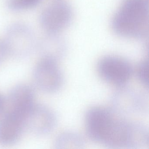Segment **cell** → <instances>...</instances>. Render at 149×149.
<instances>
[{"label": "cell", "mask_w": 149, "mask_h": 149, "mask_svg": "<svg viewBox=\"0 0 149 149\" xmlns=\"http://www.w3.org/2000/svg\"><path fill=\"white\" fill-rule=\"evenodd\" d=\"M148 24L145 0H123L112 17L111 28L117 35L134 39L145 34Z\"/></svg>", "instance_id": "obj_2"}, {"label": "cell", "mask_w": 149, "mask_h": 149, "mask_svg": "<svg viewBox=\"0 0 149 149\" xmlns=\"http://www.w3.org/2000/svg\"><path fill=\"white\" fill-rule=\"evenodd\" d=\"M41 0H6L8 8L15 11L29 10L39 5Z\"/></svg>", "instance_id": "obj_10"}, {"label": "cell", "mask_w": 149, "mask_h": 149, "mask_svg": "<svg viewBox=\"0 0 149 149\" xmlns=\"http://www.w3.org/2000/svg\"><path fill=\"white\" fill-rule=\"evenodd\" d=\"M2 38L11 57L27 55L35 49L37 40L32 28L20 22L9 25Z\"/></svg>", "instance_id": "obj_3"}, {"label": "cell", "mask_w": 149, "mask_h": 149, "mask_svg": "<svg viewBox=\"0 0 149 149\" xmlns=\"http://www.w3.org/2000/svg\"><path fill=\"white\" fill-rule=\"evenodd\" d=\"M89 135L99 142L112 145L125 144L130 139L128 125L110 110L94 107L88 111L85 119Z\"/></svg>", "instance_id": "obj_1"}, {"label": "cell", "mask_w": 149, "mask_h": 149, "mask_svg": "<svg viewBox=\"0 0 149 149\" xmlns=\"http://www.w3.org/2000/svg\"><path fill=\"white\" fill-rule=\"evenodd\" d=\"M35 86L43 92L51 93L59 89L62 83V76L56 59L39 56L33 71Z\"/></svg>", "instance_id": "obj_5"}, {"label": "cell", "mask_w": 149, "mask_h": 149, "mask_svg": "<svg viewBox=\"0 0 149 149\" xmlns=\"http://www.w3.org/2000/svg\"><path fill=\"white\" fill-rule=\"evenodd\" d=\"M71 17L72 12L68 5L57 1L42 9L39 15V24L45 33L57 35L67 27Z\"/></svg>", "instance_id": "obj_4"}, {"label": "cell", "mask_w": 149, "mask_h": 149, "mask_svg": "<svg viewBox=\"0 0 149 149\" xmlns=\"http://www.w3.org/2000/svg\"><path fill=\"white\" fill-rule=\"evenodd\" d=\"M25 128V122L20 117L5 110L0 115V144L10 145L20 137Z\"/></svg>", "instance_id": "obj_9"}, {"label": "cell", "mask_w": 149, "mask_h": 149, "mask_svg": "<svg viewBox=\"0 0 149 149\" xmlns=\"http://www.w3.org/2000/svg\"><path fill=\"white\" fill-rule=\"evenodd\" d=\"M149 68L148 64L146 63H143L139 65L138 70V73L140 78L142 79L144 82H148L149 80V73H148Z\"/></svg>", "instance_id": "obj_12"}, {"label": "cell", "mask_w": 149, "mask_h": 149, "mask_svg": "<svg viewBox=\"0 0 149 149\" xmlns=\"http://www.w3.org/2000/svg\"><path fill=\"white\" fill-rule=\"evenodd\" d=\"M54 115L45 105L35 104L25 120V128L37 135H44L51 130L54 125Z\"/></svg>", "instance_id": "obj_8"}, {"label": "cell", "mask_w": 149, "mask_h": 149, "mask_svg": "<svg viewBox=\"0 0 149 149\" xmlns=\"http://www.w3.org/2000/svg\"><path fill=\"white\" fill-rule=\"evenodd\" d=\"M11 57L8 49L2 37H0V65Z\"/></svg>", "instance_id": "obj_11"}, {"label": "cell", "mask_w": 149, "mask_h": 149, "mask_svg": "<svg viewBox=\"0 0 149 149\" xmlns=\"http://www.w3.org/2000/svg\"><path fill=\"white\" fill-rule=\"evenodd\" d=\"M6 106V98L0 93V115L5 111Z\"/></svg>", "instance_id": "obj_13"}, {"label": "cell", "mask_w": 149, "mask_h": 149, "mask_svg": "<svg viewBox=\"0 0 149 149\" xmlns=\"http://www.w3.org/2000/svg\"><path fill=\"white\" fill-rule=\"evenodd\" d=\"M36 104L33 89L28 84H20L11 90L6 98L5 110L22 118L25 122L27 116Z\"/></svg>", "instance_id": "obj_7"}, {"label": "cell", "mask_w": 149, "mask_h": 149, "mask_svg": "<svg viewBox=\"0 0 149 149\" xmlns=\"http://www.w3.org/2000/svg\"><path fill=\"white\" fill-rule=\"evenodd\" d=\"M97 68L100 77L112 85L120 86L124 84L131 74V68L128 62L115 56H107L101 58Z\"/></svg>", "instance_id": "obj_6"}]
</instances>
